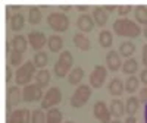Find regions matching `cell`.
Instances as JSON below:
<instances>
[{"label":"cell","instance_id":"30bf717a","mask_svg":"<svg viewBox=\"0 0 147 123\" xmlns=\"http://www.w3.org/2000/svg\"><path fill=\"white\" fill-rule=\"evenodd\" d=\"M21 101V91L18 87H10L7 90V101H6V110H7V117L12 116V107L18 106Z\"/></svg>","mask_w":147,"mask_h":123},{"label":"cell","instance_id":"8fae6325","mask_svg":"<svg viewBox=\"0 0 147 123\" xmlns=\"http://www.w3.org/2000/svg\"><path fill=\"white\" fill-rule=\"evenodd\" d=\"M47 41L49 40L46 38L44 32H41V31H32V32L28 34V43L31 44V47L34 48V50H37V51H40Z\"/></svg>","mask_w":147,"mask_h":123},{"label":"cell","instance_id":"c3c4849f","mask_svg":"<svg viewBox=\"0 0 147 123\" xmlns=\"http://www.w3.org/2000/svg\"><path fill=\"white\" fill-rule=\"evenodd\" d=\"M65 123H74V122H72V120H68V122H65Z\"/></svg>","mask_w":147,"mask_h":123},{"label":"cell","instance_id":"cb8c5ba5","mask_svg":"<svg viewBox=\"0 0 147 123\" xmlns=\"http://www.w3.org/2000/svg\"><path fill=\"white\" fill-rule=\"evenodd\" d=\"M138 70V61L136 59H127V61L124 65H122V72L125 73V75H134Z\"/></svg>","mask_w":147,"mask_h":123},{"label":"cell","instance_id":"60d3db41","mask_svg":"<svg viewBox=\"0 0 147 123\" xmlns=\"http://www.w3.org/2000/svg\"><path fill=\"white\" fill-rule=\"evenodd\" d=\"M77 7H78V10H81V12H87V10L90 9L88 5H78Z\"/></svg>","mask_w":147,"mask_h":123},{"label":"cell","instance_id":"9a60e30c","mask_svg":"<svg viewBox=\"0 0 147 123\" xmlns=\"http://www.w3.org/2000/svg\"><path fill=\"white\" fill-rule=\"evenodd\" d=\"M12 119H13L16 123H30L31 122V113L28 108H19V110H15L13 113H12L10 116ZM9 119V117H7Z\"/></svg>","mask_w":147,"mask_h":123},{"label":"cell","instance_id":"44dd1931","mask_svg":"<svg viewBox=\"0 0 147 123\" xmlns=\"http://www.w3.org/2000/svg\"><path fill=\"white\" fill-rule=\"evenodd\" d=\"M49 48H50V51L53 53H57L62 50V47H63V40H62V37H59V35H52V37H49Z\"/></svg>","mask_w":147,"mask_h":123},{"label":"cell","instance_id":"7402d4cb","mask_svg":"<svg viewBox=\"0 0 147 123\" xmlns=\"http://www.w3.org/2000/svg\"><path fill=\"white\" fill-rule=\"evenodd\" d=\"M35 82H37V85H40L41 88L47 87V85L50 84V72L46 70V69L38 70L35 75Z\"/></svg>","mask_w":147,"mask_h":123},{"label":"cell","instance_id":"8992f818","mask_svg":"<svg viewBox=\"0 0 147 123\" xmlns=\"http://www.w3.org/2000/svg\"><path fill=\"white\" fill-rule=\"evenodd\" d=\"M60 101H62V92H60L59 88L52 87L44 94V98L41 100V108L43 110H50L55 106H57Z\"/></svg>","mask_w":147,"mask_h":123},{"label":"cell","instance_id":"f1b7e54d","mask_svg":"<svg viewBox=\"0 0 147 123\" xmlns=\"http://www.w3.org/2000/svg\"><path fill=\"white\" fill-rule=\"evenodd\" d=\"M62 112L57 108H50L47 112V123H62Z\"/></svg>","mask_w":147,"mask_h":123},{"label":"cell","instance_id":"e0dca14e","mask_svg":"<svg viewBox=\"0 0 147 123\" xmlns=\"http://www.w3.org/2000/svg\"><path fill=\"white\" fill-rule=\"evenodd\" d=\"M124 91H125V84L122 82L119 78H113L112 81H110V84H109V92L112 95L119 97V95H122Z\"/></svg>","mask_w":147,"mask_h":123},{"label":"cell","instance_id":"9c48e42d","mask_svg":"<svg viewBox=\"0 0 147 123\" xmlns=\"http://www.w3.org/2000/svg\"><path fill=\"white\" fill-rule=\"evenodd\" d=\"M93 114L94 117L99 120L100 123H110V117H112V113H110V108H107V106L103 101H97L93 107Z\"/></svg>","mask_w":147,"mask_h":123},{"label":"cell","instance_id":"4dcf8cb0","mask_svg":"<svg viewBox=\"0 0 147 123\" xmlns=\"http://www.w3.org/2000/svg\"><path fill=\"white\" fill-rule=\"evenodd\" d=\"M49 63V56L44 53V51H38L35 56H34V65L35 68H46V65Z\"/></svg>","mask_w":147,"mask_h":123},{"label":"cell","instance_id":"ee69618b","mask_svg":"<svg viewBox=\"0 0 147 123\" xmlns=\"http://www.w3.org/2000/svg\"><path fill=\"white\" fill-rule=\"evenodd\" d=\"M144 123H147V104L144 107Z\"/></svg>","mask_w":147,"mask_h":123},{"label":"cell","instance_id":"7dc6e473","mask_svg":"<svg viewBox=\"0 0 147 123\" xmlns=\"http://www.w3.org/2000/svg\"><path fill=\"white\" fill-rule=\"evenodd\" d=\"M110 123H122V122H121V120H118V119H116V120H113V122H110Z\"/></svg>","mask_w":147,"mask_h":123},{"label":"cell","instance_id":"8d00e7d4","mask_svg":"<svg viewBox=\"0 0 147 123\" xmlns=\"http://www.w3.org/2000/svg\"><path fill=\"white\" fill-rule=\"evenodd\" d=\"M103 7H105V10L107 12V13H109V12H115V10H118V6H115V5H105Z\"/></svg>","mask_w":147,"mask_h":123},{"label":"cell","instance_id":"bcb514c9","mask_svg":"<svg viewBox=\"0 0 147 123\" xmlns=\"http://www.w3.org/2000/svg\"><path fill=\"white\" fill-rule=\"evenodd\" d=\"M6 123H16V122H15V120H13V119H12V117H9V119H7V122H6Z\"/></svg>","mask_w":147,"mask_h":123},{"label":"cell","instance_id":"484cf974","mask_svg":"<svg viewBox=\"0 0 147 123\" xmlns=\"http://www.w3.org/2000/svg\"><path fill=\"white\" fill-rule=\"evenodd\" d=\"M136 51V44L131 43V41H125L122 43L121 47H119V54L124 56V57H131Z\"/></svg>","mask_w":147,"mask_h":123},{"label":"cell","instance_id":"52a82bcc","mask_svg":"<svg viewBox=\"0 0 147 123\" xmlns=\"http://www.w3.org/2000/svg\"><path fill=\"white\" fill-rule=\"evenodd\" d=\"M22 98H24V101H28V103L38 101L43 98V88L37 84L27 85V87L22 90Z\"/></svg>","mask_w":147,"mask_h":123},{"label":"cell","instance_id":"4316f807","mask_svg":"<svg viewBox=\"0 0 147 123\" xmlns=\"http://www.w3.org/2000/svg\"><path fill=\"white\" fill-rule=\"evenodd\" d=\"M25 25V19H24L22 13H15L10 19V28L12 31H21Z\"/></svg>","mask_w":147,"mask_h":123},{"label":"cell","instance_id":"74e56055","mask_svg":"<svg viewBox=\"0 0 147 123\" xmlns=\"http://www.w3.org/2000/svg\"><path fill=\"white\" fill-rule=\"evenodd\" d=\"M140 81H141L144 85H147V69H144V70L141 72V75H140Z\"/></svg>","mask_w":147,"mask_h":123},{"label":"cell","instance_id":"836d02e7","mask_svg":"<svg viewBox=\"0 0 147 123\" xmlns=\"http://www.w3.org/2000/svg\"><path fill=\"white\" fill-rule=\"evenodd\" d=\"M9 60H10V65L12 66H19L21 61H22V53H18V51H13L9 54Z\"/></svg>","mask_w":147,"mask_h":123},{"label":"cell","instance_id":"1f68e13d","mask_svg":"<svg viewBox=\"0 0 147 123\" xmlns=\"http://www.w3.org/2000/svg\"><path fill=\"white\" fill-rule=\"evenodd\" d=\"M138 79L136 78V76H129L128 79H127V84H125V90H127V92H129V94H132V92H136L137 90H138Z\"/></svg>","mask_w":147,"mask_h":123},{"label":"cell","instance_id":"4fadbf2b","mask_svg":"<svg viewBox=\"0 0 147 123\" xmlns=\"http://www.w3.org/2000/svg\"><path fill=\"white\" fill-rule=\"evenodd\" d=\"M106 63H107V69L112 70V72H116L121 69L122 66V61H121V54L116 53L115 50L109 51L106 54Z\"/></svg>","mask_w":147,"mask_h":123},{"label":"cell","instance_id":"277c9868","mask_svg":"<svg viewBox=\"0 0 147 123\" xmlns=\"http://www.w3.org/2000/svg\"><path fill=\"white\" fill-rule=\"evenodd\" d=\"M91 97V87L90 85H80V87L75 90V92L71 97V106L75 108H81L82 106L87 104V101Z\"/></svg>","mask_w":147,"mask_h":123},{"label":"cell","instance_id":"7a4b0ae2","mask_svg":"<svg viewBox=\"0 0 147 123\" xmlns=\"http://www.w3.org/2000/svg\"><path fill=\"white\" fill-rule=\"evenodd\" d=\"M72 65H74V56H72V53L68 51V50L62 51L60 56H59V60L56 61V65L53 68L55 75L57 78H65L68 75V70L72 68Z\"/></svg>","mask_w":147,"mask_h":123},{"label":"cell","instance_id":"5bb4252c","mask_svg":"<svg viewBox=\"0 0 147 123\" xmlns=\"http://www.w3.org/2000/svg\"><path fill=\"white\" fill-rule=\"evenodd\" d=\"M107 12L105 10L103 6H94L93 7V19L96 22V25L99 27H105L107 22Z\"/></svg>","mask_w":147,"mask_h":123},{"label":"cell","instance_id":"ba28073f","mask_svg":"<svg viewBox=\"0 0 147 123\" xmlns=\"http://www.w3.org/2000/svg\"><path fill=\"white\" fill-rule=\"evenodd\" d=\"M107 76V70L106 68H103L102 65H96L91 75H90V85L93 88H100L103 87V82Z\"/></svg>","mask_w":147,"mask_h":123},{"label":"cell","instance_id":"f546056e","mask_svg":"<svg viewBox=\"0 0 147 123\" xmlns=\"http://www.w3.org/2000/svg\"><path fill=\"white\" fill-rule=\"evenodd\" d=\"M136 19L138 23H144L147 25V6L140 5L136 7Z\"/></svg>","mask_w":147,"mask_h":123},{"label":"cell","instance_id":"2e32d148","mask_svg":"<svg viewBox=\"0 0 147 123\" xmlns=\"http://www.w3.org/2000/svg\"><path fill=\"white\" fill-rule=\"evenodd\" d=\"M12 47H13V51L24 54V51H25L27 47H28V40L24 35H15L13 40H12Z\"/></svg>","mask_w":147,"mask_h":123},{"label":"cell","instance_id":"6da1fadb","mask_svg":"<svg viewBox=\"0 0 147 123\" xmlns=\"http://www.w3.org/2000/svg\"><path fill=\"white\" fill-rule=\"evenodd\" d=\"M113 31L119 37H129V38H136V37L141 34V29L136 22H132L129 19H124V18L116 19L113 22Z\"/></svg>","mask_w":147,"mask_h":123},{"label":"cell","instance_id":"83f0119b","mask_svg":"<svg viewBox=\"0 0 147 123\" xmlns=\"http://www.w3.org/2000/svg\"><path fill=\"white\" fill-rule=\"evenodd\" d=\"M99 43L103 48H109L113 43V35L110 31H102L99 34Z\"/></svg>","mask_w":147,"mask_h":123},{"label":"cell","instance_id":"d6986e66","mask_svg":"<svg viewBox=\"0 0 147 123\" xmlns=\"http://www.w3.org/2000/svg\"><path fill=\"white\" fill-rule=\"evenodd\" d=\"M110 113L113 117H122L125 114V104L121 100H112L110 103Z\"/></svg>","mask_w":147,"mask_h":123},{"label":"cell","instance_id":"ac0fdd59","mask_svg":"<svg viewBox=\"0 0 147 123\" xmlns=\"http://www.w3.org/2000/svg\"><path fill=\"white\" fill-rule=\"evenodd\" d=\"M74 44H75V45L80 48V50H82V51H88V50H90V47H91L90 40H88L85 35L80 34V32L74 35Z\"/></svg>","mask_w":147,"mask_h":123},{"label":"cell","instance_id":"f6af8a7d","mask_svg":"<svg viewBox=\"0 0 147 123\" xmlns=\"http://www.w3.org/2000/svg\"><path fill=\"white\" fill-rule=\"evenodd\" d=\"M143 32H144V37L147 38V25H144V29H143Z\"/></svg>","mask_w":147,"mask_h":123},{"label":"cell","instance_id":"603a6c76","mask_svg":"<svg viewBox=\"0 0 147 123\" xmlns=\"http://www.w3.org/2000/svg\"><path fill=\"white\" fill-rule=\"evenodd\" d=\"M84 78V69L82 68H75V69H72L71 73L68 75V81L71 85H78Z\"/></svg>","mask_w":147,"mask_h":123},{"label":"cell","instance_id":"d590c367","mask_svg":"<svg viewBox=\"0 0 147 123\" xmlns=\"http://www.w3.org/2000/svg\"><path fill=\"white\" fill-rule=\"evenodd\" d=\"M138 100H140L141 103H146V104H147V87H144V88H141V90H140Z\"/></svg>","mask_w":147,"mask_h":123},{"label":"cell","instance_id":"7c38bea8","mask_svg":"<svg viewBox=\"0 0 147 123\" xmlns=\"http://www.w3.org/2000/svg\"><path fill=\"white\" fill-rule=\"evenodd\" d=\"M94 25H96L94 19H93L90 15H87V13H82V15L78 18V21H77V27H78L80 31H82V32H91V31L94 29Z\"/></svg>","mask_w":147,"mask_h":123},{"label":"cell","instance_id":"5b68a950","mask_svg":"<svg viewBox=\"0 0 147 123\" xmlns=\"http://www.w3.org/2000/svg\"><path fill=\"white\" fill-rule=\"evenodd\" d=\"M47 23L53 31L57 32H65L69 28V19L65 13H60V12H52L47 16Z\"/></svg>","mask_w":147,"mask_h":123},{"label":"cell","instance_id":"d4e9b609","mask_svg":"<svg viewBox=\"0 0 147 123\" xmlns=\"http://www.w3.org/2000/svg\"><path fill=\"white\" fill-rule=\"evenodd\" d=\"M138 106H140V100L137 97H129L127 100V106H125V112L129 116H134L138 112Z\"/></svg>","mask_w":147,"mask_h":123},{"label":"cell","instance_id":"e575fe53","mask_svg":"<svg viewBox=\"0 0 147 123\" xmlns=\"http://www.w3.org/2000/svg\"><path fill=\"white\" fill-rule=\"evenodd\" d=\"M131 9H132L131 5H119L118 6V15L119 16H125V15H128L131 12Z\"/></svg>","mask_w":147,"mask_h":123},{"label":"cell","instance_id":"ffe728a7","mask_svg":"<svg viewBox=\"0 0 147 123\" xmlns=\"http://www.w3.org/2000/svg\"><path fill=\"white\" fill-rule=\"evenodd\" d=\"M41 18H43V15H41V10H40L38 6H31L28 9V21H30V23L38 25V23L41 22Z\"/></svg>","mask_w":147,"mask_h":123},{"label":"cell","instance_id":"ab89813d","mask_svg":"<svg viewBox=\"0 0 147 123\" xmlns=\"http://www.w3.org/2000/svg\"><path fill=\"white\" fill-rule=\"evenodd\" d=\"M10 79H12V69H10L9 65H7V66H6V82L9 84Z\"/></svg>","mask_w":147,"mask_h":123},{"label":"cell","instance_id":"b9f144b4","mask_svg":"<svg viewBox=\"0 0 147 123\" xmlns=\"http://www.w3.org/2000/svg\"><path fill=\"white\" fill-rule=\"evenodd\" d=\"M125 123H137V119L134 117V116H129V117L125 120Z\"/></svg>","mask_w":147,"mask_h":123},{"label":"cell","instance_id":"d6a6232c","mask_svg":"<svg viewBox=\"0 0 147 123\" xmlns=\"http://www.w3.org/2000/svg\"><path fill=\"white\" fill-rule=\"evenodd\" d=\"M31 120H32V123H47V114H44L43 108L34 110Z\"/></svg>","mask_w":147,"mask_h":123},{"label":"cell","instance_id":"3957f363","mask_svg":"<svg viewBox=\"0 0 147 123\" xmlns=\"http://www.w3.org/2000/svg\"><path fill=\"white\" fill-rule=\"evenodd\" d=\"M34 73H35V65H34V61H31V60L25 61V63H24L16 70V75H15L16 85H24V87H27V85L31 82Z\"/></svg>","mask_w":147,"mask_h":123},{"label":"cell","instance_id":"f35d334b","mask_svg":"<svg viewBox=\"0 0 147 123\" xmlns=\"http://www.w3.org/2000/svg\"><path fill=\"white\" fill-rule=\"evenodd\" d=\"M143 65L147 66V44L143 47Z\"/></svg>","mask_w":147,"mask_h":123},{"label":"cell","instance_id":"7bdbcfd3","mask_svg":"<svg viewBox=\"0 0 147 123\" xmlns=\"http://www.w3.org/2000/svg\"><path fill=\"white\" fill-rule=\"evenodd\" d=\"M62 10H65V12H68V10H71V5H60L59 6Z\"/></svg>","mask_w":147,"mask_h":123}]
</instances>
